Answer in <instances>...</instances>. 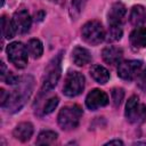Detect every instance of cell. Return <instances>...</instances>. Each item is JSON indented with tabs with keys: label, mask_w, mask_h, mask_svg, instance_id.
<instances>
[{
	"label": "cell",
	"mask_w": 146,
	"mask_h": 146,
	"mask_svg": "<svg viewBox=\"0 0 146 146\" xmlns=\"http://www.w3.org/2000/svg\"><path fill=\"white\" fill-rule=\"evenodd\" d=\"M32 88H33V79L31 76L21 79V81L16 84V89L13 91V94H9V98L5 107H7L10 112L19 111L23 107V105L26 103L29 97L31 96Z\"/></svg>",
	"instance_id": "1"
},
{
	"label": "cell",
	"mask_w": 146,
	"mask_h": 146,
	"mask_svg": "<svg viewBox=\"0 0 146 146\" xmlns=\"http://www.w3.org/2000/svg\"><path fill=\"white\" fill-rule=\"evenodd\" d=\"M82 117V108L79 105L64 106L57 116L58 124L64 130H72L76 128Z\"/></svg>",
	"instance_id": "2"
},
{
	"label": "cell",
	"mask_w": 146,
	"mask_h": 146,
	"mask_svg": "<svg viewBox=\"0 0 146 146\" xmlns=\"http://www.w3.org/2000/svg\"><path fill=\"white\" fill-rule=\"evenodd\" d=\"M60 59H62V54L56 56L48 65L43 80H42V87H41V95L49 92L55 88L57 84L59 78H60Z\"/></svg>",
	"instance_id": "3"
},
{
	"label": "cell",
	"mask_w": 146,
	"mask_h": 146,
	"mask_svg": "<svg viewBox=\"0 0 146 146\" xmlns=\"http://www.w3.org/2000/svg\"><path fill=\"white\" fill-rule=\"evenodd\" d=\"M81 34L83 40L92 46L99 44L105 39V31L100 22L98 21H89L87 22L81 30Z\"/></svg>",
	"instance_id": "4"
},
{
	"label": "cell",
	"mask_w": 146,
	"mask_h": 146,
	"mask_svg": "<svg viewBox=\"0 0 146 146\" xmlns=\"http://www.w3.org/2000/svg\"><path fill=\"white\" fill-rule=\"evenodd\" d=\"M125 117L131 123H141L146 119V106L137 96H131L125 105Z\"/></svg>",
	"instance_id": "5"
},
{
	"label": "cell",
	"mask_w": 146,
	"mask_h": 146,
	"mask_svg": "<svg viewBox=\"0 0 146 146\" xmlns=\"http://www.w3.org/2000/svg\"><path fill=\"white\" fill-rule=\"evenodd\" d=\"M84 89V76L80 72H70L64 81L63 92L67 97H75Z\"/></svg>",
	"instance_id": "6"
},
{
	"label": "cell",
	"mask_w": 146,
	"mask_h": 146,
	"mask_svg": "<svg viewBox=\"0 0 146 146\" xmlns=\"http://www.w3.org/2000/svg\"><path fill=\"white\" fill-rule=\"evenodd\" d=\"M27 47L22 42H11L7 47L8 59L18 68H24L27 64Z\"/></svg>",
	"instance_id": "7"
},
{
	"label": "cell",
	"mask_w": 146,
	"mask_h": 146,
	"mask_svg": "<svg viewBox=\"0 0 146 146\" xmlns=\"http://www.w3.org/2000/svg\"><path fill=\"white\" fill-rule=\"evenodd\" d=\"M143 68V63L140 60H124L119 64L117 75L123 80H132L138 76Z\"/></svg>",
	"instance_id": "8"
},
{
	"label": "cell",
	"mask_w": 146,
	"mask_h": 146,
	"mask_svg": "<svg viewBox=\"0 0 146 146\" xmlns=\"http://www.w3.org/2000/svg\"><path fill=\"white\" fill-rule=\"evenodd\" d=\"M107 104H108V96L105 91L100 89L91 90L86 97V105L91 111H96L99 107L106 106Z\"/></svg>",
	"instance_id": "9"
},
{
	"label": "cell",
	"mask_w": 146,
	"mask_h": 146,
	"mask_svg": "<svg viewBox=\"0 0 146 146\" xmlns=\"http://www.w3.org/2000/svg\"><path fill=\"white\" fill-rule=\"evenodd\" d=\"M11 22H13V25H14V29H15L16 33L23 34V33H26L30 30L32 19L30 17V14L27 13V10L21 9V10L16 11L14 14Z\"/></svg>",
	"instance_id": "10"
},
{
	"label": "cell",
	"mask_w": 146,
	"mask_h": 146,
	"mask_svg": "<svg viewBox=\"0 0 146 146\" xmlns=\"http://www.w3.org/2000/svg\"><path fill=\"white\" fill-rule=\"evenodd\" d=\"M125 13H127L125 6L122 2L113 3L108 11V15H107L108 25L110 26H121V24L124 21Z\"/></svg>",
	"instance_id": "11"
},
{
	"label": "cell",
	"mask_w": 146,
	"mask_h": 146,
	"mask_svg": "<svg viewBox=\"0 0 146 146\" xmlns=\"http://www.w3.org/2000/svg\"><path fill=\"white\" fill-rule=\"evenodd\" d=\"M102 56L105 63L110 65H116V64H120L123 57V50L115 46H108L103 49Z\"/></svg>",
	"instance_id": "12"
},
{
	"label": "cell",
	"mask_w": 146,
	"mask_h": 146,
	"mask_svg": "<svg viewBox=\"0 0 146 146\" xmlns=\"http://www.w3.org/2000/svg\"><path fill=\"white\" fill-rule=\"evenodd\" d=\"M130 43L133 49H141L146 47V27L138 26L130 34Z\"/></svg>",
	"instance_id": "13"
},
{
	"label": "cell",
	"mask_w": 146,
	"mask_h": 146,
	"mask_svg": "<svg viewBox=\"0 0 146 146\" xmlns=\"http://www.w3.org/2000/svg\"><path fill=\"white\" fill-rule=\"evenodd\" d=\"M13 133L16 139L25 143V141L30 140L33 135V125L30 122H22L16 125Z\"/></svg>",
	"instance_id": "14"
},
{
	"label": "cell",
	"mask_w": 146,
	"mask_h": 146,
	"mask_svg": "<svg viewBox=\"0 0 146 146\" xmlns=\"http://www.w3.org/2000/svg\"><path fill=\"white\" fill-rule=\"evenodd\" d=\"M72 59L73 63L78 66H83L91 60V55L90 52L83 48V47H75L72 51Z\"/></svg>",
	"instance_id": "15"
},
{
	"label": "cell",
	"mask_w": 146,
	"mask_h": 146,
	"mask_svg": "<svg viewBox=\"0 0 146 146\" xmlns=\"http://www.w3.org/2000/svg\"><path fill=\"white\" fill-rule=\"evenodd\" d=\"M129 19H130V23L135 26L144 25L146 23V9L140 5L133 6L131 9Z\"/></svg>",
	"instance_id": "16"
},
{
	"label": "cell",
	"mask_w": 146,
	"mask_h": 146,
	"mask_svg": "<svg viewBox=\"0 0 146 146\" xmlns=\"http://www.w3.org/2000/svg\"><path fill=\"white\" fill-rule=\"evenodd\" d=\"M90 75L92 76V79L100 84H105L108 80H110V73L108 71L102 66V65H94L90 68Z\"/></svg>",
	"instance_id": "17"
},
{
	"label": "cell",
	"mask_w": 146,
	"mask_h": 146,
	"mask_svg": "<svg viewBox=\"0 0 146 146\" xmlns=\"http://www.w3.org/2000/svg\"><path fill=\"white\" fill-rule=\"evenodd\" d=\"M27 51H29V55L36 59V58H40L42 52H43V47H42V43L39 39H31L29 42H27Z\"/></svg>",
	"instance_id": "18"
},
{
	"label": "cell",
	"mask_w": 146,
	"mask_h": 146,
	"mask_svg": "<svg viewBox=\"0 0 146 146\" xmlns=\"http://www.w3.org/2000/svg\"><path fill=\"white\" fill-rule=\"evenodd\" d=\"M57 139V133L51 130H44L41 131L36 139V145H51Z\"/></svg>",
	"instance_id": "19"
},
{
	"label": "cell",
	"mask_w": 146,
	"mask_h": 146,
	"mask_svg": "<svg viewBox=\"0 0 146 146\" xmlns=\"http://www.w3.org/2000/svg\"><path fill=\"white\" fill-rule=\"evenodd\" d=\"M1 31H2L3 38H6V39L14 38V35L16 33L13 22L9 21V18H7V16H2V18H1Z\"/></svg>",
	"instance_id": "20"
},
{
	"label": "cell",
	"mask_w": 146,
	"mask_h": 146,
	"mask_svg": "<svg viewBox=\"0 0 146 146\" xmlns=\"http://www.w3.org/2000/svg\"><path fill=\"white\" fill-rule=\"evenodd\" d=\"M123 34V31L121 29V26H110V30H108V33L106 35V40L108 42H114V41H117L121 39Z\"/></svg>",
	"instance_id": "21"
},
{
	"label": "cell",
	"mask_w": 146,
	"mask_h": 146,
	"mask_svg": "<svg viewBox=\"0 0 146 146\" xmlns=\"http://www.w3.org/2000/svg\"><path fill=\"white\" fill-rule=\"evenodd\" d=\"M111 97H112V103L114 106H119L121 104V102L123 100L124 97V91L122 88H114L111 92Z\"/></svg>",
	"instance_id": "22"
},
{
	"label": "cell",
	"mask_w": 146,
	"mask_h": 146,
	"mask_svg": "<svg viewBox=\"0 0 146 146\" xmlns=\"http://www.w3.org/2000/svg\"><path fill=\"white\" fill-rule=\"evenodd\" d=\"M58 102H59L58 97H51L50 99H48V100L46 102L44 106H43V113H44V114L51 113V112L57 107Z\"/></svg>",
	"instance_id": "23"
},
{
	"label": "cell",
	"mask_w": 146,
	"mask_h": 146,
	"mask_svg": "<svg viewBox=\"0 0 146 146\" xmlns=\"http://www.w3.org/2000/svg\"><path fill=\"white\" fill-rule=\"evenodd\" d=\"M137 84L141 90H146V67L141 68L137 76Z\"/></svg>",
	"instance_id": "24"
},
{
	"label": "cell",
	"mask_w": 146,
	"mask_h": 146,
	"mask_svg": "<svg viewBox=\"0 0 146 146\" xmlns=\"http://www.w3.org/2000/svg\"><path fill=\"white\" fill-rule=\"evenodd\" d=\"M3 80H5V82H6L7 84L16 86V84L21 81V78H18L17 75H15V74L11 73V72H7V74H6V76L3 78Z\"/></svg>",
	"instance_id": "25"
},
{
	"label": "cell",
	"mask_w": 146,
	"mask_h": 146,
	"mask_svg": "<svg viewBox=\"0 0 146 146\" xmlns=\"http://www.w3.org/2000/svg\"><path fill=\"white\" fill-rule=\"evenodd\" d=\"M8 98H9V94H7L5 89H0V104L2 107H5V105L7 104Z\"/></svg>",
	"instance_id": "26"
},
{
	"label": "cell",
	"mask_w": 146,
	"mask_h": 146,
	"mask_svg": "<svg viewBox=\"0 0 146 146\" xmlns=\"http://www.w3.org/2000/svg\"><path fill=\"white\" fill-rule=\"evenodd\" d=\"M6 74H7L6 65L3 64V62H1V73H0V75H1V79H2V80H3V78L6 76Z\"/></svg>",
	"instance_id": "27"
},
{
	"label": "cell",
	"mask_w": 146,
	"mask_h": 146,
	"mask_svg": "<svg viewBox=\"0 0 146 146\" xmlns=\"http://www.w3.org/2000/svg\"><path fill=\"white\" fill-rule=\"evenodd\" d=\"M105 145H123V143L121 140H119V139H113V140L107 141Z\"/></svg>",
	"instance_id": "28"
}]
</instances>
